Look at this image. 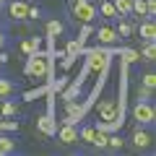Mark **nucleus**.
Wrapping results in <instances>:
<instances>
[{"label": "nucleus", "mask_w": 156, "mask_h": 156, "mask_svg": "<svg viewBox=\"0 0 156 156\" xmlns=\"http://www.w3.org/2000/svg\"><path fill=\"white\" fill-rule=\"evenodd\" d=\"M0 5H5V0H0Z\"/></svg>", "instance_id": "31"}, {"label": "nucleus", "mask_w": 156, "mask_h": 156, "mask_svg": "<svg viewBox=\"0 0 156 156\" xmlns=\"http://www.w3.org/2000/svg\"><path fill=\"white\" fill-rule=\"evenodd\" d=\"M122 135H117V133H109L107 135V148H112V151H117V148H122Z\"/></svg>", "instance_id": "21"}, {"label": "nucleus", "mask_w": 156, "mask_h": 156, "mask_svg": "<svg viewBox=\"0 0 156 156\" xmlns=\"http://www.w3.org/2000/svg\"><path fill=\"white\" fill-rule=\"evenodd\" d=\"M135 96H138V99H151V96H154V89H146V86L140 83V86H138V94H135Z\"/></svg>", "instance_id": "26"}, {"label": "nucleus", "mask_w": 156, "mask_h": 156, "mask_svg": "<svg viewBox=\"0 0 156 156\" xmlns=\"http://www.w3.org/2000/svg\"><path fill=\"white\" fill-rule=\"evenodd\" d=\"M107 68H109V52L101 50V47H94V50L86 52V73H107Z\"/></svg>", "instance_id": "1"}, {"label": "nucleus", "mask_w": 156, "mask_h": 156, "mask_svg": "<svg viewBox=\"0 0 156 156\" xmlns=\"http://www.w3.org/2000/svg\"><path fill=\"white\" fill-rule=\"evenodd\" d=\"M107 135H109V133L96 130V138H94V146H96V148H107Z\"/></svg>", "instance_id": "24"}, {"label": "nucleus", "mask_w": 156, "mask_h": 156, "mask_svg": "<svg viewBox=\"0 0 156 156\" xmlns=\"http://www.w3.org/2000/svg\"><path fill=\"white\" fill-rule=\"evenodd\" d=\"M55 133H57V140L65 143V146H70V143H76V140H78V128H76V125H70V122H62V128L55 130Z\"/></svg>", "instance_id": "9"}, {"label": "nucleus", "mask_w": 156, "mask_h": 156, "mask_svg": "<svg viewBox=\"0 0 156 156\" xmlns=\"http://www.w3.org/2000/svg\"><path fill=\"white\" fill-rule=\"evenodd\" d=\"M26 76H31V78H47V76H50V57L42 55V52L26 55Z\"/></svg>", "instance_id": "2"}, {"label": "nucleus", "mask_w": 156, "mask_h": 156, "mask_svg": "<svg viewBox=\"0 0 156 156\" xmlns=\"http://www.w3.org/2000/svg\"><path fill=\"white\" fill-rule=\"evenodd\" d=\"M96 13H101L104 18H122L120 13H117V8H115V3H112V0H101Z\"/></svg>", "instance_id": "13"}, {"label": "nucleus", "mask_w": 156, "mask_h": 156, "mask_svg": "<svg viewBox=\"0 0 156 156\" xmlns=\"http://www.w3.org/2000/svg\"><path fill=\"white\" fill-rule=\"evenodd\" d=\"M37 128L39 130H42V133H44V135H55V122H52V109L50 112H47V115L44 117H39V122H37Z\"/></svg>", "instance_id": "11"}, {"label": "nucleus", "mask_w": 156, "mask_h": 156, "mask_svg": "<svg viewBox=\"0 0 156 156\" xmlns=\"http://www.w3.org/2000/svg\"><path fill=\"white\" fill-rule=\"evenodd\" d=\"M0 115H3V117H16V115H18V107H16V101H11V99H3V101H0Z\"/></svg>", "instance_id": "16"}, {"label": "nucleus", "mask_w": 156, "mask_h": 156, "mask_svg": "<svg viewBox=\"0 0 156 156\" xmlns=\"http://www.w3.org/2000/svg\"><path fill=\"white\" fill-rule=\"evenodd\" d=\"M62 86H65V78H57L55 83H52V89H55V91H60V89H62Z\"/></svg>", "instance_id": "28"}, {"label": "nucleus", "mask_w": 156, "mask_h": 156, "mask_svg": "<svg viewBox=\"0 0 156 156\" xmlns=\"http://www.w3.org/2000/svg\"><path fill=\"white\" fill-rule=\"evenodd\" d=\"M117 8V13L120 16H130V8H133V0H112Z\"/></svg>", "instance_id": "20"}, {"label": "nucleus", "mask_w": 156, "mask_h": 156, "mask_svg": "<svg viewBox=\"0 0 156 156\" xmlns=\"http://www.w3.org/2000/svg\"><path fill=\"white\" fill-rule=\"evenodd\" d=\"M130 115H133V120L138 125H151L156 120V109H154V104L148 99H138L133 104V109H130Z\"/></svg>", "instance_id": "3"}, {"label": "nucleus", "mask_w": 156, "mask_h": 156, "mask_svg": "<svg viewBox=\"0 0 156 156\" xmlns=\"http://www.w3.org/2000/svg\"><path fill=\"white\" fill-rule=\"evenodd\" d=\"M86 115V107L83 104H78V101H65V120L62 122H70V125H78V120H83Z\"/></svg>", "instance_id": "7"}, {"label": "nucleus", "mask_w": 156, "mask_h": 156, "mask_svg": "<svg viewBox=\"0 0 156 156\" xmlns=\"http://www.w3.org/2000/svg\"><path fill=\"white\" fill-rule=\"evenodd\" d=\"M47 39H57L62 31H65V26H62V21H57V18H52V21H47Z\"/></svg>", "instance_id": "15"}, {"label": "nucleus", "mask_w": 156, "mask_h": 156, "mask_svg": "<svg viewBox=\"0 0 156 156\" xmlns=\"http://www.w3.org/2000/svg\"><path fill=\"white\" fill-rule=\"evenodd\" d=\"M73 18L81 23H91L96 18V5L91 0H76V5H73Z\"/></svg>", "instance_id": "5"}, {"label": "nucleus", "mask_w": 156, "mask_h": 156, "mask_svg": "<svg viewBox=\"0 0 156 156\" xmlns=\"http://www.w3.org/2000/svg\"><path fill=\"white\" fill-rule=\"evenodd\" d=\"M96 117L104 120V122H112V120L125 122L122 115H120V109H117V99H101L99 104H96Z\"/></svg>", "instance_id": "4"}, {"label": "nucleus", "mask_w": 156, "mask_h": 156, "mask_svg": "<svg viewBox=\"0 0 156 156\" xmlns=\"http://www.w3.org/2000/svg\"><path fill=\"white\" fill-rule=\"evenodd\" d=\"M130 13H135V16H140V18H148V13H146V0H133Z\"/></svg>", "instance_id": "22"}, {"label": "nucleus", "mask_w": 156, "mask_h": 156, "mask_svg": "<svg viewBox=\"0 0 156 156\" xmlns=\"http://www.w3.org/2000/svg\"><path fill=\"white\" fill-rule=\"evenodd\" d=\"M13 94H16V83L8 81V78H0V99H8Z\"/></svg>", "instance_id": "17"}, {"label": "nucleus", "mask_w": 156, "mask_h": 156, "mask_svg": "<svg viewBox=\"0 0 156 156\" xmlns=\"http://www.w3.org/2000/svg\"><path fill=\"white\" fill-rule=\"evenodd\" d=\"M94 37H96L99 44H117V42H120V34H117V29H112V26H99L94 31Z\"/></svg>", "instance_id": "8"}, {"label": "nucleus", "mask_w": 156, "mask_h": 156, "mask_svg": "<svg viewBox=\"0 0 156 156\" xmlns=\"http://www.w3.org/2000/svg\"><path fill=\"white\" fill-rule=\"evenodd\" d=\"M5 62H8V55H3V50H0V68L5 65Z\"/></svg>", "instance_id": "30"}, {"label": "nucleus", "mask_w": 156, "mask_h": 156, "mask_svg": "<svg viewBox=\"0 0 156 156\" xmlns=\"http://www.w3.org/2000/svg\"><path fill=\"white\" fill-rule=\"evenodd\" d=\"M5 44H8V37L0 31V50H5Z\"/></svg>", "instance_id": "29"}, {"label": "nucleus", "mask_w": 156, "mask_h": 156, "mask_svg": "<svg viewBox=\"0 0 156 156\" xmlns=\"http://www.w3.org/2000/svg\"><path fill=\"white\" fill-rule=\"evenodd\" d=\"M140 83H143L146 89H156V76H154V73H146V76H143V81H140Z\"/></svg>", "instance_id": "25"}, {"label": "nucleus", "mask_w": 156, "mask_h": 156, "mask_svg": "<svg viewBox=\"0 0 156 156\" xmlns=\"http://www.w3.org/2000/svg\"><path fill=\"white\" fill-rule=\"evenodd\" d=\"M138 34L143 37V42H148V39L156 37V26H154V18H146L143 23L138 26Z\"/></svg>", "instance_id": "14"}, {"label": "nucleus", "mask_w": 156, "mask_h": 156, "mask_svg": "<svg viewBox=\"0 0 156 156\" xmlns=\"http://www.w3.org/2000/svg\"><path fill=\"white\" fill-rule=\"evenodd\" d=\"M39 16H42L39 5H29V16H26V18H39Z\"/></svg>", "instance_id": "27"}, {"label": "nucleus", "mask_w": 156, "mask_h": 156, "mask_svg": "<svg viewBox=\"0 0 156 156\" xmlns=\"http://www.w3.org/2000/svg\"><path fill=\"white\" fill-rule=\"evenodd\" d=\"M130 140H133V146L138 151H148L151 146H154V135H151L146 128H140V125L133 130V138H130Z\"/></svg>", "instance_id": "6"}, {"label": "nucleus", "mask_w": 156, "mask_h": 156, "mask_svg": "<svg viewBox=\"0 0 156 156\" xmlns=\"http://www.w3.org/2000/svg\"><path fill=\"white\" fill-rule=\"evenodd\" d=\"M138 55H140V60H146V62L154 60V55H156V52H154V39H148V42H146L143 50H138Z\"/></svg>", "instance_id": "19"}, {"label": "nucleus", "mask_w": 156, "mask_h": 156, "mask_svg": "<svg viewBox=\"0 0 156 156\" xmlns=\"http://www.w3.org/2000/svg\"><path fill=\"white\" fill-rule=\"evenodd\" d=\"M39 47H42V39L39 37H29L21 42V52L23 55H34V52H39Z\"/></svg>", "instance_id": "12"}, {"label": "nucleus", "mask_w": 156, "mask_h": 156, "mask_svg": "<svg viewBox=\"0 0 156 156\" xmlns=\"http://www.w3.org/2000/svg\"><path fill=\"white\" fill-rule=\"evenodd\" d=\"M8 13H11V18H16V21H23V18L29 16V5L23 0H13V3H8Z\"/></svg>", "instance_id": "10"}, {"label": "nucleus", "mask_w": 156, "mask_h": 156, "mask_svg": "<svg viewBox=\"0 0 156 156\" xmlns=\"http://www.w3.org/2000/svg\"><path fill=\"white\" fill-rule=\"evenodd\" d=\"M120 57H122V65H133V62L140 60L138 50H120Z\"/></svg>", "instance_id": "18"}, {"label": "nucleus", "mask_w": 156, "mask_h": 156, "mask_svg": "<svg viewBox=\"0 0 156 156\" xmlns=\"http://www.w3.org/2000/svg\"><path fill=\"white\" fill-rule=\"evenodd\" d=\"M135 31V26L130 21H120V26H117V34H120V39H125V37H130V34Z\"/></svg>", "instance_id": "23"}]
</instances>
